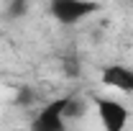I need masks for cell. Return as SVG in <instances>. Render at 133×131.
I'll list each match as a JSON object with an SVG mask.
<instances>
[{"label":"cell","mask_w":133,"mask_h":131,"mask_svg":"<svg viewBox=\"0 0 133 131\" xmlns=\"http://www.w3.org/2000/svg\"><path fill=\"white\" fill-rule=\"evenodd\" d=\"M95 105H97V116H100V123H102L105 131H123L125 129L128 108L123 103H118L113 98H97Z\"/></svg>","instance_id":"cell-2"},{"label":"cell","mask_w":133,"mask_h":131,"mask_svg":"<svg viewBox=\"0 0 133 131\" xmlns=\"http://www.w3.org/2000/svg\"><path fill=\"white\" fill-rule=\"evenodd\" d=\"M26 3H28V0H13L10 16H23V13H26Z\"/></svg>","instance_id":"cell-5"},{"label":"cell","mask_w":133,"mask_h":131,"mask_svg":"<svg viewBox=\"0 0 133 131\" xmlns=\"http://www.w3.org/2000/svg\"><path fill=\"white\" fill-rule=\"evenodd\" d=\"M102 82L120 93H133V69L123 64H110L102 69Z\"/></svg>","instance_id":"cell-4"},{"label":"cell","mask_w":133,"mask_h":131,"mask_svg":"<svg viewBox=\"0 0 133 131\" xmlns=\"http://www.w3.org/2000/svg\"><path fill=\"white\" fill-rule=\"evenodd\" d=\"M49 10H51V16L56 18L59 23L72 26V23H79L82 18L97 13L100 5L92 3V0H51Z\"/></svg>","instance_id":"cell-1"},{"label":"cell","mask_w":133,"mask_h":131,"mask_svg":"<svg viewBox=\"0 0 133 131\" xmlns=\"http://www.w3.org/2000/svg\"><path fill=\"white\" fill-rule=\"evenodd\" d=\"M64 111H66V98L51 100L41 108V113L33 118L31 131H64Z\"/></svg>","instance_id":"cell-3"}]
</instances>
